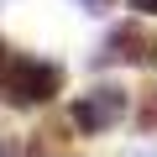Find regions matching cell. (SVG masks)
I'll use <instances>...</instances> for the list:
<instances>
[{
	"label": "cell",
	"instance_id": "obj_3",
	"mask_svg": "<svg viewBox=\"0 0 157 157\" xmlns=\"http://www.w3.org/2000/svg\"><path fill=\"white\" fill-rule=\"evenodd\" d=\"M100 58H131V63H157V42L141 32V26H121L115 37H110V52H100Z\"/></svg>",
	"mask_w": 157,
	"mask_h": 157
},
{
	"label": "cell",
	"instance_id": "obj_5",
	"mask_svg": "<svg viewBox=\"0 0 157 157\" xmlns=\"http://www.w3.org/2000/svg\"><path fill=\"white\" fill-rule=\"evenodd\" d=\"M78 6H84V11H110L115 0H78Z\"/></svg>",
	"mask_w": 157,
	"mask_h": 157
},
{
	"label": "cell",
	"instance_id": "obj_4",
	"mask_svg": "<svg viewBox=\"0 0 157 157\" xmlns=\"http://www.w3.org/2000/svg\"><path fill=\"white\" fill-rule=\"evenodd\" d=\"M131 11H141V16H157V0H126Z\"/></svg>",
	"mask_w": 157,
	"mask_h": 157
},
{
	"label": "cell",
	"instance_id": "obj_1",
	"mask_svg": "<svg viewBox=\"0 0 157 157\" xmlns=\"http://www.w3.org/2000/svg\"><path fill=\"white\" fill-rule=\"evenodd\" d=\"M63 94V68L42 58H6L0 63V100L6 105H47Z\"/></svg>",
	"mask_w": 157,
	"mask_h": 157
},
{
	"label": "cell",
	"instance_id": "obj_2",
	"mask_svg": "<svg viewBox=\"0 0 157 157\" xmlns=\"http://www.w3.org/2000/svg\"><path fill=\"white\" fill-rule=\"evenodd\" d=\"M121 115H126V89H115V84H100L89 94H78V105H73V126L89 131V136L121 126Z\"/></svg>",
	"mask_w": 157,
	"mask_h": 157
}]
</instances>
